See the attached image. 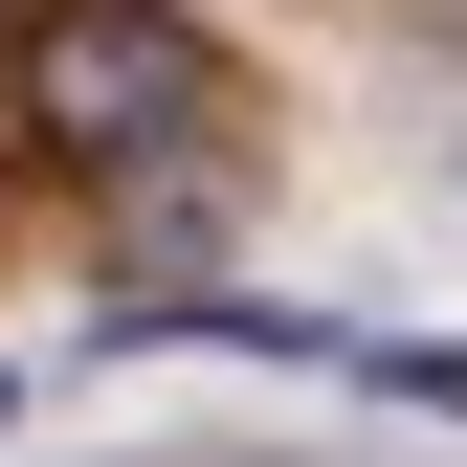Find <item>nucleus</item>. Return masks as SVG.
Masks as SVG:
<instances>
[{
  "mask_svg": "<svg viewBox=\"0 0 467 467\" xmlns=\"http://www.w3.org/2000/svg\"><path fill=\"white\" fill-rule=\"evenodd\" d=\"M0 111L67 156V179H134V156H179V111H201V23L179 0H23Z\"/></svg>",
  "mask_w": 467,
  "mask_h": 467,
  "instance_id": "nucleus-1",
  "label": "nucleus"
}]
</instances>
